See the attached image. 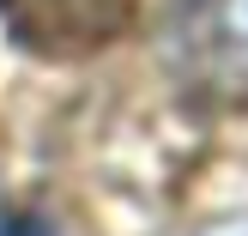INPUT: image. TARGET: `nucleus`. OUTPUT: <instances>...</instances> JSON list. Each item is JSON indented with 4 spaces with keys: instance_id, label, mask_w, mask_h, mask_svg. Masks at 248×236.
Segmentation results:
<instances>
[{
    "instance_id": "1",
    "label": "nucleus",
    "mask_w": 248,
    "mask_h": 236,
    "mask_svg": "<svg viewBox=\"0 0 248 236\" xmlns=\"http://www.w3.org/2000/svg\"><path fill=\"white\" fill-rule=\"evenodd\" d=\"M164 61L206 103H248V0H170Z\"/></svg>"
},
{
    "instance_id": "2",
    "label": "nucleus",
    "mask_w": 248,
    "mask_h": 236,
    "mask_svg": "<svg viewBox=\"0 0 248 236\" xmlns=\"http://www.w3.org/2000/svg\"><path fill=\"white\" fill-rule=\"evenodd\" d=\"M133 18V0H0V24L18 48L43 61H79L115 43Z\"/></svg>"
},
{
    "instance_id": "3",
    "label": "nucleus",
    "mask_w": 248,
    "mask_h": 236,
    "mask_svg": "<svg viewBox=\"0 0 248 236\" xmlns=\"http://www.w3.org/2000/svg\"><path fill=\"white\" fill-rule=\"evenodd\" d=\"M0 236H55V230L43 218H31V212H12V218H0Z\"/></svg>"
}]
</instances>
